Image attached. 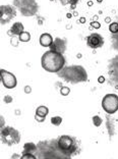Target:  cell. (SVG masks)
Here are the masks:
<instances>
[{"label":"cell","instance_id":"3","mask_svg":"<svg viewBox=\"0 0 118 159\" xmlns=\"http://www.w3.org/2000/svg\"><path fill=\"white\" fill-rule=\"evenodd\" d=\"M1 138L2 142L5 143L8 146H11L13 144H17L19 142V134L16 130L10 128V126H6V128L2 129L1 131Z\"/></svg>","mask_w":118,"mask_h":159},{"label":"cell","instance_id":"9","mask_svg":"<svg viewBox=\"0 0 118 159\" xmlns=\"http://www.w3.org/2000/svg\"><path fill=\"white\" fill-rule=\"evenodd\" d=\"M49 113V108L47 106H44V105H41L36 109V115L38 116H41V117H46Z\"/></svg>","mask_w":118,"mask_h":159},{"label":"cell","instance_id":"20","mask_svg":"<svg viewBox=\"0 0 118 159\" xmlns=\"http://www.w3.org/2000/svg\"><path fill=\"white\" fill-rule=\"evenodd\" d=\"M14 38H12L11 39V41H10V43H11V45L12 46H14V47H17V45H18V41L17 40H13Z\"/></svg>","mask_w":118,"mask_h":159},{"label":"cell","instance_id":"22","mask_svg":"<svg viewBox=\"0 0 118 159\" xmlns=\"http://www.w3.org/2000/svg\"><path fill=\"white\" fill-rule=\"evenodd\" d=\"M105 82V78L103 77V76H100L99 78H98V83H100V84H103Z\"/></svg>","mask_w":118,"mask_h":159},{"label":"cell","instance_id":"16","mask_svg":"<svg viewBox=\"0 0 118 159\" xmlns=\"http://www.w3.org/2000/svg\"><path fill=\"white\" fill-rule=\"evenodd\" d=\"M70 93V89L68 87H62L60 89V94L62 96H67V95Z\"/></svg>","mask_w":118,"mask_h":159},{"label":"cell","instance_id":"26","mask_svg":"<svg viewBox=\"0 0 118 159\" xmlns=\"http://www.w3.org/2000/svg\"><path fill=\"white\" fill-rule=\"evenodd\" d=\"M72 15H73V14H71V13H70V12H68V13H67V14H66V17H67V18H70V17H71V16H72Z\"/></svg>","mask_w":118,"mask_h":159},{"label":"cell","instance_id":"17","mask_svg":"<svg viewBox=\"0 0 118 159\" xmlns=\"http://www.w3.org/2000/svg\"><path fill=\"white\" fill-rule=\"evenodd\" d=\"M91 26L94 29H100L101 28V24L99 22H97V20H93V22L91 23Z\"/></svg>","mask_w":118,"mask_h":159},{"label":"cell","instance_id":"25","mask_svg":"<svg viewBox=\"0 0 118 159\" xmlns=\"http://www.w3.org/2000/svg\"><path fill=\"white\" fill-rule=\"evenodd\" d=\"M93 1H91V0H90V1H88V6H93Z\"/></svg>","mask_w":118,"mask_h":159},{"label":"cell","instance_id":"1","mask_svg":"<svg viewBox=\"0 0 118 159\" xmlns=\"http://www.w3.org/2000/svg\"><path fill=\"white\" fill-rule=\"evenodd\" d=\"M41 64L48 72H59L65 64V59L60 52L50 49L43 54Z\"/></svg>","mask_w":118,"mask_h":159},{"label":"cell","instance_id":"19","mask_svg":"<svg viewBox=\"0 0 118 159\" xmlns=\"http://www.w3.org/2000/svg\"><path fill=\"white\" fill-rule=\"evenodd\" d=\"M35 119L38 121V122H43L45 120V117H41V116H38V115H35Z\"/></svg>","mask_w":118,"mask_h":159},{"label":"cell","instance_id":"29","mask_svg":"<svg viewBox=\"0 0 118 159\" xmlns=\"http://www.w3.org/2000/svg\"><path fill=\"white\" fill-rule=\"evenodd\" d=\"M93 19H94V20H95V19H98V16H97V15L94 16V17H93Z\"/></svg>","mask_w":118,"mask_h":159},{"label":"cell","instance_id":"2","mask_svg":"<svg viewBox=\"0 0 118 159\" xmlns=\"http://www.w3.org/2000/svg\"><path fill=\"white\" fill-rule=\"evenodd\" d=\"M102 108L108 114H114L118 110V96L116 94H106L102 99Z\"/></svg>","mask_w":118,"mask_h":159},{"label":"cell","instance_id":"4","mask_svg":"<svg viewBox=\"0 0 118 159\" xmlns=\"http://www.w3.org/2000/svg\"><path fill=\"white\" fill-rule=\"evenodd\" d=\"M0 77H1L2 85L6 89H13L16 87L17 80L13 73H11L10 71H7L5 69H1L0 70Z\"/></svg>","mask_w":118,"mask_h":159},{"label":"cell","instance_id":"15","mask_svg":"<svg viewBox=\"0 0 118 159\" xmlns=\"http://www.w3.org/2000/svg\"><path fill=\"white\" fill-rule=\"evenodd\" d=\"M19 159H37V157L33 153H25Z\"/></svg>","mask_w":118,"mask_h":159},{"label":"cell","instance_id":"18","mask_svg":"<svg viewBox=\"0 0 118 159\" xmlns=\"http://www.w3.org/2000/svg\"><path fill=\"white\" fill-rule=\"evenodd\" d=\"M4 102L6 103V104H8V103H11L12 102V98L9 96V95H6V96L4 97Z\"/></svg>","mask_w":118,"mask_h":159},{"label":"cell","instance_id":"11","mask_svg":"<svg viewBox=\"0 0 118 159\" xmlns=\"http://www.w3.org/2000/svg\"><path fill=\"white\" fill-rule=\"evenodd\" d=\"M31 150L32 151H35L36 150L35 144H33V143H27V144H25V146H24V154L25 153H32Z\"/></svg>","mask_w":118,"mask_h":159},{"label":"cell","instance_id":"12","mask_svg":"<svg viewBox=\"0 0 118 159\" xmlns=\"http://www.w3.org/2000/svg\"><path fill=\"white\" fill-rule=\"evenodd\" d=\"M92 120H93V124H94L95 126H97V128H99V126L102 124V122H103L102 118L100 117L99 115H95V116H93Z\"/></svg>","mask_w":118,"mask_h":159},{"label":"cell","instance_id":"7","mask_svg":"<svg viewBox=\"0 0 118 159\" xmlns=\"http://www.w3.org/2000/svg\"><path fill=\"white\" fill-rule=\"evenodd\" d=\"M39 42H40V45L43 46V47H50L52 44H53V38L50 34L48 33H44L40 36V39H39Z\"/></svg>","mask_w":118,"mask_h":159},{"label":"cell","instance_id":"28","mask_svg":"<svg viewBox=\"0 0 118 159\" xmlns=\"http://www.w3.org/2000/svg\"><path fill=\"white\" fill-rule=\"evenodd\" d=\"M77 57H78V58H81V54H80V53H79V54L77 55Z\"/></svg>","mask_w":118,"mask_h":159},{"label":"cell","instance_id":"8","mask_svg":"<svg viewBox=\"0 0 118 159\" xmlns=\"http://www.w3.org/2000/svg\"><path fill=\"white\" fill-rule=\"evenodd\" d=\"M24 32H25L24 25L19 22H17V23H14L12 25V27H11V29H10L8 34L9 35H14V36H19L21 33H24Z\"/></svg>","mask_w":118,"mask_h":159},{"label":"cell","instance_id":"27","mask_svg":"<svg viewBox=\"0 0 118 159\" xmlns=\"http://www.w3.org/2000/svg\"><path fill=\"white\" fill-rule=\"evenodd\" d=\"M78 15H79V13H78L77 11H74V12H73V16H78Z\"/></svg>","mask_w":118,"mask_h":159},{"label":"cell","instance_id":"14","mask_svg":"<svg viewBox=\"0 0 118 159\" xmlns=\"http://www.w3.org/2000/svg\"><path fill=\"white\" fill-rule=\"evenodd\" d=\"M109 31L112 34L118 33V23H111L109 25Z\"/></svg>","mask_w":118,"mask_h":159},{"label":"cell","instance_id":"5","mask_svg":"<svg viewBox=\"0 0 118 159\" xmlns=\"http://www.w3.org/2000/svg\"><path fill=\"white\" fill-rule=\"evenodd\" d=\"M58 147L59 149L66 154H70L76 150V145L73 143V140L69 136H61L58 140Z\"/></svg>","mask_w":118,"mask_h":159},{"label":"cell","instance_id":"21","mask_svg":"<svg viewBox=\"0 0 118 159\" xmlns=\"http://www.w3.org/2000/svg\"><path fill=\"white\" fill-rule=\"evenodd\" d=\"M25 93L26 94H31L32 93V88L30 86H26L25 87Z\"/></svg>","mask_w":118,"mask_h":159},{"label":"cell","instance_id":"30","mask_svg":"<svg viewBox=\"0 0 118 159\" xmlns=\"http://www.w3.org/2000/svg\"><path fill=\"white\" fill-rule=\"evenodd\" d=\"M103 1V0H97V2H99V3H101Z\"/></svg>","mask_w":118,"mask_h":159},{"label":"cell","instance_id":"23","mask_svg":"<svg viewBox=\"0 0 118 159\" xmlns=\"http://www.w3.org/2000/svg\"><path fill=\"white\" fill-rule=\"evenodd\" d=\"M78 23H79V24H84V23H85V17H83V16L80 17L79 20H78Z\"/></svg>","mask_w":118,"mask_h":159},{"label":"cell","instance_id":"24","mask_svg":"<svg viewBox=\"0 0 118 159\" xmlns=\"http://www.w3.org/2000/svg\"><path fill=\"white\" fill-rule=\"evenodd\" d=\"M105 23H107V24L110 25V24L112 23V22H111V17H110V16H107V17L105 18Z\"/></svg>","mask_w":118,"mask_h":159},{"label":"cell","instance_id":"10","mask_svg":"<svg viewBox=\"0 0 118 159\" xmlns=\"http://www.w3.org/2000/svg\"><path fill=\"white\" fill-rule=\"evenodd\" d=\"M31 40V34L29 32H24V33H21L19 36H18V41L20 42H29Z\"/></svg>","mask_w":118,"mask_h":159},{"label":"cell","instance_id":"6","mask_svg":"<svg viewBox=\"0 0 118 159\" xmlns=\"http://www.w3.org/2000/svg\"><path fill=\"white\" fill-rule=\"evenodd\" d=\"M87 44L89 47H91L93 49L101 48L104 44V39L100 34L93 33L87 38Z\"/></svg>","mask_w":118,"mask_h":159},{"label":"cell","instance_id":"13","mask_svg":"<svg viewBox=\"0 0 118 159\" xmlns=\"http://www.w3.org/2000/svg\"><path fill=\"white\" fill-rule=\"evenodd\" d=\"M62 120L63 119H62V117H60V116H53V117H51V123L55 126L60 125Z\"/></svg>","mask_w":118,"mask_h":159}]
</instances>
